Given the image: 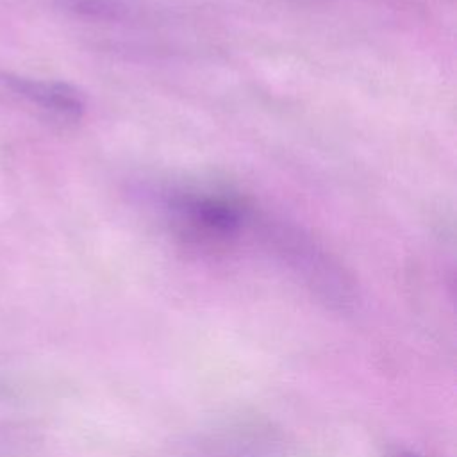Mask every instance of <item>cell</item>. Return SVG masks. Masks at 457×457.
<instances>
[{"mask_svg":"<svg viewBox=\"0 0 457 457\" xmlns=\"http://www.w3.org/2000/svg\"><path fill=\"white\" fill-rule=\"evenodd\" d=\"M250 223L259 228L261 237L277 253V257L314 293L339 303L350 298L352 284L348 275L334 255L311 234L286 220L255 216L253 211Z\"/></svg>","mask_w":457,"mask_h":457,"instance_id":"obj_1","label":"cell"},{"mask_svg":"<svg viewBox=\"0 0 457 457\" xmlns=\"http://www.w3.org/2000/svg\"><path fill=\"white\" fill-rule=\"evenodd\" d=\"M150 196L157 200L187 234L205 241H228L236 237L248 223L252 209L239 198L221 193L191 191L184 187L152 189Z\"/></svg>","mask_w":457,"mask_h":457,"instance_id":"obj_2","label":"cell"},{"mask_svg":"<svg viewBox=\"0 0 457 457\" xmlns=\"http://www.w3.org/2000/svg\"><path fill=\"white\" fill-rule=\"evenodd\" d=\"M0 84L16 96L62 120H80L86 112L82 93L66 82L2 71Z\"/></svg>","mask_w":457,"mask_h":457,"instance_id":"obj_3","label":"cell"},{"mask_svg":"<svg viewBox=\"0 0 457 457\" xmlns=\"http://www.w3.org/2000/svg\"><path fill=\"white\" fill-rule=\"evenodd\" d=\"M389 457H418V455H414V453H411V452H403V450H398V452L391 453Z\"/></svg>","mask_w":457,"mask_h":457,"instance_id":"obj_4","label":"cell"}]
</instances>
